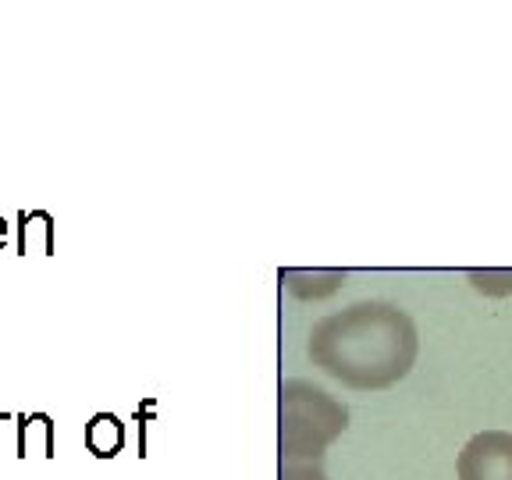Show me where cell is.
<instances>
[{
    "label": "cell",
    "instance_id": "3",
    "mask_svg": "<svg viewBox=\"0 0 512 480\" xmlns=\"http://www.w3.org/2000/svg\"><path fill=\"white\" fill-rule=\"evenodd\" d=\"M459 480H512V434L480 431L459 452Z\"/></svg>",
    "mask_w": 512,
    "mask_h": 480
},
{
    "label": "cell",
    "instance_id": "6",
    "mask_svg": "<svg viewBox=\"0 0 512 480\" xmlns=\"http://www.w3.org/2000/svg\"><path fill=\"white\" fill-rule=\"evenodd\" d=\"M40 242V253H54V217L47 210H22L18 214V253L29 256L32 246Z\"/></svg>",
    "mask_w": 512,
    "mask_h": 480
},
{
    "label": "cell",
    "instance_id": "9",
    "mask_svg": "<svg viewBox=\"0 0 512 480\" xmlns=\"http://www.w3.org/2000/svg\"><path fill=\"white\" fill-rule=\"evenodd\" d=\"M8 228H11V224L0 217V249H4V242H8Z\"/></svg>",
    "mask_w": 512,
    "mask_h": 480
},
{
    "label": "cell",
    "instance_id": "8",
    "mask_svg": "<svg viewBox=\"0 0 512 480\" xmlns=\"http://www.w3.org/2000/svg\"><path fill=\"white\" fill-rule=\"evenodd\" d=\"M281 480H328V477H324L317 466H288V470L281 473Z\"/></svg>",
    "mask_w": 512,
    "mask_h": 480
},
{
    "label": "cell",
    "instance_id": "4",
    "mask_svg": "<svg viewBox=\"0 0 512 480\" xmlns=\"http://www.w3.org/2000/svg\"><path fill=\"white\" fill-rule=\"evenodd\" d=\"M18 459L40 456V459H54V420L50 413H18Z\"/></svg>",
    "mask_w": 512,
    "mask_h": 480
},
{
    "label": "cell",
    "instance_id": "5",
    "mask_svg": "<svg viewBox=\"0 0 512 480\" xmlns=\"http://www.w3.org/2000/svg\"><path fill=\"white\" fill-rule=\"evenodd\" d=\"M125 445V427L114 413H96L86 424V448L96 459H111Z\"/></svg>",
    "mask_w": 512,
    "mask_h": 480
},
{
    "label": "cell",
    "instance_id": "7",
    "mask_svg": "<svg viewBox=\"0 0 512 480\" xmlns=\"http://www.w3.org/2000/svg\"><path fill=\"white\" fill-rule=\"evenodd\" d=\"M0 452H11L18 459V424L11 413H0Z\"/></svg>",
    "mask_w": 512,
    "mask_h": 480
},
{
    "label": "cell",
    "instance_id": "2",
    "mask_svg": "<svg viewBox=\"0 0 512 480\" xmlns=\"http://www.w3.org/2000/svg\"><path fill=\"white\" fill-rule=\"evenodd\" d=\"M349 427V413L342 402H335L328 392L310 388L303 381H292L281 388V459L324 456V448Z\"/></svg>",
    "mask_w": 512,
    "mask_h": 480
},
{
    "label": "cell",
    "instance_id": "1",
    "mask_svg": "<svg viewBox=\"0 0 512 480\" xmlns=\"http://www.w3.org/2000/svg\"><path fill=\"white\" fill-rule=\"evenodd\" d=\"M413 320L388 303H360L317 324L310 356L349 388H388L416 363Z\"/></svg>",
    "mask_w": 512,
    "mask_h": 480
}]
</instances>
